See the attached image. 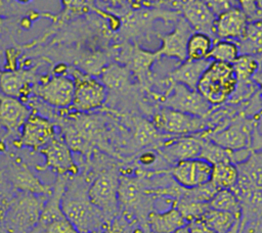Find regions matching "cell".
Returning <instances> with one entry per match:
<instances>
[{"label":"cell","mask_w":262,"mask_h":233,"mask_svg":"<svg viewBox=\"0 0 262 233\" xmlns=\"http://www.w3.org/2000/svg\"><path fill=\"white\" fill-rule=\"evenodd\" d=\"M236 167L238 179L231 190L241 203L242 226L262 220V148L252 150L250 156Z\"/></svg>","instance_id":"cell-1"},{"label":"cell","mask_w":262,"mask_h":233,"mask_svg":"<svg viewBox=\"0 0 262 233\" xmlns=\"http://www.w3.org/2000/svg\"><path fill=\"white\" fill-rule=\"evenodd\" d=\"M62 212L79 232L101 229L106 222L103 213L91 202L88 188L82 187L78 180L72 182L69 187L67 184L62 197Z\"/></svg>","instance_id":"cell-2"},{"label":"cell","mask_w":262,"mask_h":233,"mask_svg":"<svg viewBox=\"0 0 262 233\" xmlns=\"http://www.w3.org/2000/svg\"><path fill=\"white\" fill-rule=\"evenodd\" d=\"M237 87V78L231 63L213 61L201 77L196 90L213 106L226 103Z\"/></svg>","instance_id":"cell-3"},{"label":"cell","mask_w":262,"mask_h":233,"mask_svg":"<svg viewBox=\"0 0 262 233\" xmlns=\"http://www.w3.org/2000/svg\"><path fill=\"white\" fill-rule=\"evenodd\" d=\"M261 119L262 110L252 116L239 113L222 128L201 137L231 150L252 149L254 137L260 130Z\"/></svg>","instance_id":"cell-4"},{"label":"cell","mask_w":262,"mask_h":233,"mask_svg":"<svg viewBox=\"0 0 262 233\" xmlns=\"http://www.w3.org/2000/svg\"><path fill=\"white\" fill-rule=\"evenodd\" d=\"M166 81L167 86L163 93L150 92L157 105L196 116L206 118L208 115L213 105L196 89H191L183 84L171 82L167 79Z\"/></svg>","instance_id":"cell-5"},{"label":"cell","mask_w":262,"mask_h":233,"mask_svg":"<svg viewBox=\"0 0 262 233\" xmlns=\"http://www.w3.org/2000/svg\"><path fill=\"white\" fill-rule=\"evenodd\" d=\"M150 121L159 132L171 137L201 135L209 130L206 118L188 114L161 105H156L151 108Z\"/></svg>","instance_id":"cell-6"},{"label":"cell","mask_w":262,"mask_h":233,"mask_svg":"<svg viewBox=\"0 0 262 233\" xmlns=\"http://www.w3.org/2000/svg\"><path fill=\"white\" fill-rule=\"evenodd\" d=\"M75 82V95L72 108L77 112H89L101 107L107 100L108 90L101 81L78 68H71Z\"/></svg>","instance_id":"cell-7"},{"label":"cell","mask_w":262,"mask_h":233,"mask_svg":"<svg viewBox=\"0 0 262 233\" xmlns=\"http://www.w3.org/2000/svg\"><path fill=\"white\" fill-rule=\"evenodd\" d=\"M120 175L116 169L101 172L88 187V196L91 202L104 215L106 223L118 214V190Z\"/></svg>","instance_id":"cell-8"},{"label":"cell","mask_w":262,"mask_h":233,"mask_svg":"<svg viewBox=\"0 0 262 233\" xmlns=\"http://www.w3.org/2000/svg\"><path fill=\"white\" fill-rule=\"evenodd\" d=\"M121 55H123L122 57L124 58L122 62L125 63L130 69L131 74L136 78L141 88L149 91L154 84L162 82H158L156 80V77L151 71L154 63L161 58L158 51L151 52L139 47L137 44H134L129 45L128 47L126 45Z\"/></svg>","instance_id":"cell-9"},{"label":"cell","mask_w":262,"mask_h":233,"mask_svg":"<svg viewBox=\"0 0 262 233\" xmlns=\"http://www.w3.org/2000/svg\"><path fill=\"white\" fill-rule=\"evenodd\" d=\"M34 91L46 104L55 108H67L73 104L75 82L70 76L53 74L37 83Z\"/></svg>","instance_id":"cell-10"},{"label":"cell","mask_w":262,"mask_h":233,"mask_svg":"<svg viewBox=\"0 0 262 233\" xmlns=\"http://www.w3.org/2000/svg\"><path fill=\"white\" fill-rule=\"evenodd\" d=\"M55 138V127L49 119L32 112L24 124L14 145L39 151Z\"/></svg>","instance_id":"cell-11"},{"label":"cell","mask_w":262,"mask_h":233,"mask_svg":"<svg viewBox=\"0 0 262 233\" xmlns=\"http://www.w3.org/2000/svg\"><path fill=\"white\" fill-rule=\"evenodd\" d=\"M203 138L199 135L176 136L162 142L156 149L169 165L200 157Z\"/></svg>","instance_id":"cell-12"},{"label":"cell","mask_w":262,"mask_h":233,"mask_svg":"<svg viewBox=\"0 0 262 233\" xmlns=\"http://www.w3.org/2000/svg\"><path fill=\"white\" fill-rule=\"evenodd\" d=\"M194 31L186 19L180 15L174 24L173 30L168 34H157L161 46L157 50L161 57L174 58L180 62L187 58V44Z\"/></svg>","instance_id":"cell-13"},{"label":"cell","mask_w":262,"mask_h":233,"mask_svg":"<svg viewBox=\"0 0 262 233\" xmlns=\"http://www.w3.org/2000/svg\"><path fill=\"white\" fill-rule=\"evenodd\" d=\"M213 166L203 158H192L179 161L169 169L173 180L184 188H195L211 181Z\"/></svg>","instance_id":"cell-14"},{"label":"cell","mask_w":262,"mask_h":233,"mask_svg":"<svg viewBox=\"0 0 262 233\" xmlns=\"http://www.w3.org/2000/svg\"><path fill=\"white\" fill-rule=\"evenodd\" d=\"M39 152L45 158L43 169H49L57 176H76L79 173V168L72 155V149L63 139L53 138Z\"/></svg>","instance_id":"cell-15"},{"label":"cell","mask_w":262,"mask_h":233,"mask_svg":"<svg viewBox=\"0 0 262 233\" xmlns=\"http://www.w3.org/2000/svg\"><path fill=\"white\" fill-rule=\"evenodd\" d=\"M6 177L11 185L25 193L33 195H49L52 186L45 184L21 160L11 161L6 169Z\"/></svg>","instance_id":"cell-16"},{"label":"cell","mask_w":262,"mask_h":233,"mask_svg":"<svg viewBox=\"0 0 262 233\" xmlns=\"http://www.w3.org/2000/svg\"><path fill=\"white\" fill-rule=\"evenodd\" d=\"M31 113L30 108L20 99L0 93V126L7 136H18Z\"/></svg>","instance_id":"cell-17"},{"label":"cell","mask_w":262,"mask_h":233,"mask_svg":"<svg viewBox=\"0 0 262 233\" xmlns=\"http://www.w3.org/2000/svg\"><path fill=\"white\" fill-rule=\"evenodd\" d=\"M35 68L9 69L0 74V92L4 95L23 99L35 89L37 77Z\"/></svg>","instance_id":"cell-18"},{"label":"cell","mask_w":262,"mask_h":233,"mask_svg":"<svg viewBox=\"0 0 262 233\" xmlns=\"http://www.w3.org/2000/svg\"><path fill=\"white\" fill-rule=\"evenodd\" d=\"M181 15L186 19L194 32L209 35L215 40L216 15L204 0H186L181 7Z\"/></svg>","instance_id":"cell-19"},{"label":"cell","mask_w":262,"mask_h":233,"mask_svg":"<svg viewBox=\"0 0 262 233\" xmlns=\"http://www.w3.org/2000/svg\"><path fill=\"white\" fill-rule=\"evenodd\" d=\"M119 204H121L127 212L129 209H139L138 207L151 206L152 196L146 194L143 182L138 178L123 176L120 177L118 190Z\"/></svg>","instance_id":"cell-20"},{"label":"cell","mask_w":262,"mask_h":233,"mask_svg":"<svg viewBox=\"0 0 262 233\" xmlns=\"http://www.w3.org/2000/svg\"><path fill=\"white\" fill-rule=\"evenodd\" d=\"M248 24L249 18L239 7L231 8L216 16V39L237 41L243 37Z\"/></svg>","instance_id":"cell-21"},{"label":"cell","mask_w":262,"mask_h":233,"mask_svg":"<svg viewBox=\"0 0 262 233\" xmlns=\"http://www.w3.org/2000/svg\"><path fill=\"white\" fill-rule=\"evenodd\" d=\"M132 126V145L136 149L157 148L162 142L171 138L159 132L150 120L142 116H134Z\"/></svg>","instance_id":"cell-22"},{"label":"cell","mask_w":262,"mask_h":233,"mask_svg":"<svg viewBox=\"0 0 262 233\" xmlns=\"http://www.w3.org/2000/svg\"><path fill=\"white\" fill-rule=\"evenodd\" d=\"M211 62L212 60L210 58L200 60L186 58L184 61L180 62L175 68L169 72L166 79L171 82L183 84L191 89H196L201 77Z\"/></svg>","instance_id":"cell-23"},{"label":"cell","mask_w":262,"mask_h":233,"mask_svg":"<svg viewBox=\"0 0 262 233\" xmlns=\"http://www.w3.org/2000/svg\"><path fill=\"white\" fill-rule=\"evenodd\" d=\"M67 188V176H57L51 193L46 200L42 212L40 214L39 222L42 226L46 227L53 221L64 218L62 212V197Z\"/></svg>","instance_id":"cell-24"},{"label":"cell","mask_w":262,"mask_h":233,"mask_svg":"<svg viewBox=\"0 0 262 233\" xmlns=\"http://www.w3.org/2000/svg\"><path fill=\"white\" fill-rule=\"evenodd\" d=\"M186 224L181 213L172 205L162 213L151 211L146 218L145 227L151 233H172Z\"/></svg>","instance_id":"cell-25"},{"label":"cell","mask_w":262,"mask_h":233,"mask_svg":"<svg viewBox=\"0 0 262 233\" xmlns=\"http://www.w3.org/2000/svg\"><path fill=\"white\" fill-rule=\"evenodd\" d=\"M131 75L130 69L126 65L112 63L102 69L100 78L108 91L125 93L133 87L130 79Z\"/></svg>","instance_id":"cell-26"},{"label":"cell","mask_w":262,"mask_h":233,"mask_svg":"<svg viewBox=\"0 0 262 233\" xmlns=\"http://www.w3.org/2000/svg\"><path fill=\"white\" fill-rule=\"evenodd\" d=\"M201 219L215 233H237L239 229L241 216L229 212L209 207Z\"/></svg>","instance_id":"cell-27"},{"label":"cell","mask_w":262,"mask_h":233,"mask_svg":"<svg viewBox=\"0 0 262 233\" xmlns=\"http://www.w3.org/2000/svg\"><path fill=\"white\" fill-rule=\"evenodd\" d=\"M235 42L241 54H262V19L249 20L243 37Z\"/></svg>","instance_id":"cell-28"},{"label":"cell","mask_w":262,"mask_h":233,"mask_svg":"<svg viewBox=\"0 0 262 233\" xmlns=\"http://www.w3.org/2000/svg\"><path fill=\"white\" fill-rule=\"evenodd\" d=\"M238 179V170L236 165L224 161L213 165L211 183L219 189H231Z\"/></svg>","instance_id":"cell-29"},{"label":"cell","mask_w":262,"mask_h":233,"mask_svg":"<svg viewBox=\"0 0 262 233\" xmlns=\"http://www.w3.org/2000/svg\"><path fill=\"white\" fill-rule=\"evenodd\" d=\"M241 55L239 47L233 40H215L209 57L213 61L233 63Z\"/></svg>","instance_id":"cell-30"},{"label":"cell","mask_w":262,"mask_h":233,"mask_svg":"<svg viewBox=\"0 0 262 233\" xmlns=\"http://www.w3.org/2000/svg\"><path fill=\"white\" fill-rule=\"evenodd\" d=\"M214 39L201 32H193L187 44V58L193 60L205 59L209 57Z\"/></svg>","instance_id":"cell-31"},{"label":"cell","mask_w":262,"mask_h":233,"mask_svg":"<svg viewBox=\"0 0 262 233\" xmlns=\"http://www.w3.org/2000/svg\"><path fill=\"white\" fill-rule=\"evenodd\" d=\"M232 66L238 83L253 81L260 67L259 57L257 55L241 54L232 63Z\"/></svg>","instance_id":"cell-32"},{"label":"cell","mask_w":262,"mask_h":233,"mask_svg":"<svg viewBox=\"0 0 262 233\" xmlns=\"http://www.w3.org/2000/svg\"><path fill=\"white\" fill-rule=\"evenodd\" d=\"M210 207L242 217L241 203L231 189H219L209 201Z\"/></svg>","instance_id":"cell-33"},{"label":"cell","mask_w":262,"mask_h":233,"mask_svg":"<svg viewBox=\"0 0 262 233\" xmlns=\"http://www.w3.org/2000/svg\"><path fill=\"white\" fill-rule=\"evenodd\" d=\"M137 227L133 216L127 213L115 216L110 222L106 223L103 233H135Z\"/></svg>","instance_id":"cell-34"},{"label":"cell","mask_w":262,"mask_h":233,"mask_svg":"<svg viewBox=\"0 0 262 233\" xmlns=\"http://www.w3.org/2000/svg\"><path fill=\"white\" fill-rule=\"evenodd\" d=\"M12 24V18L0 17V51L13 38L15 27Z\"/></svg>","instance_id":"cell-35"},{"label":"cell","mask_w":262,"mask_h":233,"mask_svg":"<svg viewBox=\"0 0 262 233\" xmlns=\"http://www.w3.org/2000/svg\"><path fill=\"white\" fill-rule=\"evenodd\" d=\"M45 233H79L76 227L64 217L45 227Z\"/></svg>","instance_id":"cell-36"},{"label":"cell","mask_w":262,"mask_h":233,"mask_svg":"<svg viewBox=\"0 0 262 233\" xmlns=\"http://www.w3.org/2000/svg\"><path fill=\"white\" fill-rule=\"evenodd\" d=\"M212 12L218 16L219 14L234 8L238 7L237 0H204Z\"/></svg>","instance_id":"cell-37"},{"label":"cell","mask_w":262,"mask_h":233,"mask_svg":"<svg viewBox=\"0 0 262 233\" xmlns=\"http://www.w3.org/2000/svg\"><path fill=\"white\" fill-rule=\"evenodd\" d=\"M21 11V4L15 0H0V17L11 18L12 15L15 16Z\"/></svg>","instance_id":"cell-38"},{"label":"cell","mask_w":262,"mask_h":233,"mask_svg":"<svg viewBox=\"0 0 262 233\" xmlns=\"http://www.w3.org/2000/svg\"><path fill=\"white\" fill-rule=\"evenodd\" d=\"M237 3L249 20L258 19V0H237Z\"/></svg>","instance_id":"cell-39"},{"label":"cell","mask_w":262,"mask_h":233,"mask_svg":"<svg viewBox=\"0 0 262 233\" xmlns=\"http://www.w3.org/2000/svg\"><path fill=\"white\" fill-rule=\"evenodd\" d=\"M190 233H215L202 219L193 220L186 224Z\"/></svg>","instance_id":"cell-40"},{"label":"cell","mask_w":262,"mask_h":233,"mask_svg":"<svg viewBox=\"0 0 262 233\" xmlns=\"http://www.w3.org/2000/svg\"><path fill=\"white\" fill-rule=\"evenodd\" d=\"M6 207V201L5 198L3 197V195L0 193V218L4 215V211Z\"/></svg>","instance_id":"cell-41"},{"label":"cell","mask_w":262,"mask_h":233,"mask_svg":"<svg viewBox=\"0 0 262 233\" xmlns=\"http://www.w3.org/2000/svg\"><path fill=\"white\" fill-rule=\"evenodd\" d=\"M172 233H190V232H189V230H188L187 226L185 225V226H183V227H181V228L177 229L176 231H174V232H172Z\"/></svg>","instance_id":"cell-42"},{"label":"cell","mask_w":262,"mask_h":233,"mask_svg":"<svg viewBox=\"0 0 262 233\" xmlns=\"http://www.w3.org/2000/svg\"><path fill=\"white\" fill-rule=\"evenodd\" d=\"M135 233H151V232L148 230V228H145V229L137 228V229H136V231H135Z\"/></svg>","instance_id":"cell-43"},{"label":"cell","mask_w":262,"mask_h":233,"mask_svg":"<svg viewBox=\"0 0 262 233\" xmlns=\"http://www.w3.org/2000/svg\"><path fill=\"white\" fill-rule=\"evenodd\" d=\"M79 233H103L101 231V229H95V230H90V231H86V232H79Z\"/></svg>","instance_id":"cell-44"},{"label":"cell","mask_w":262,"mask_h":233,"mask_svg":"<svg viewBox=\"0 0 262 233\" xmlns=\"http://www.w3.org/2000/svg\"><path fill=\"white\" fill-rule=\"evenodd\" d=\"M17 3H19V4H26V3H28V2H30V1H32V0H15Z\"/></svg>","instance_id":"cell-45"}]
</instances>
